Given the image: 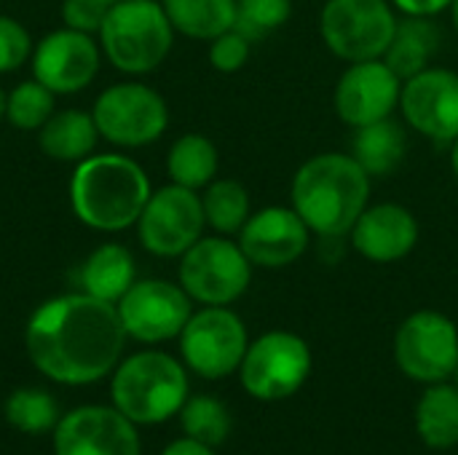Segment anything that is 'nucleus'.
<instances>
[{"label":"nucleus","mask_w":458,"mask_h":455,"mask_svg":"<svg viewBox=\"0 0 458 455\" xmlns=\"http://www.w3.org/2000/svg\"><path fill=\"white\" fill-rule=\"evenodd\" d=\"M126 338L115 303L86 292L46 300L24 330L32 367L62 386H89L110 375L121 362Z\"/></svg>","instance_id":"1"},{"label":"nucleus","mask_w":458,"mask_h":455,"mask_svg":"<svg viewBox=\"0 0 458 455\" xmlns=\"http://www.w3.org/2000/svg\"><path fill=\"white\" fill-rule=\"evenodd\" d=\"M373 180L352 153H317L298 166L290 182V206L325 241L346 239L370 204Z\"/></svg>","instance_id":"2"},{"label":"nucleus","mask_w":458,"mask_h":455,"mask_svg":"<svg viewBox=\"0 0 458 455\" xmlns=\"http://www.w3.org/2000/svg\"><path fill=\"white\" fill-rule=\"evenodd\" d=\"M153 188L145 169L118 153L83 158L70 180V204L75 217L105 233H118L137 225Z\"/></svg>","instance_id":"3"},{"label":"nucleus","mask_w":458,"mask_h":455,"mask_svg":"<svg viewBox=\"0 0 458 455\" xmlns=\"http://www.w3.org/2000/svg\"><path fill=\"white\" fill-rule=\"evenodd\" d=\"M188 397V367L164 351L131 354L113 370V408L137 426H156L169 421L180 413Z\"/></svg>","instance_id":"4"},{"label":"nucleus","mask_w":458,"mask_h":455,"mask_svg":"<svg viewBox=\"0 0 458 455\" xmlns=\"http://www.w3.org/2000/svg\"><path fill=\"white\" fill-rule=\"evenodd\" d=\"M107 62L126 75H148L164 64L174 46V27L156 0H118L99 29Z\"/></svg>","instance_id":"5"},{"label":"nucleus","mask_w":458,"mask_h":455,"mask_svg":"<svg viewBox=\"0 0 458 455\" xmlns=\"http://www.w3.org/2000/svg\"><path fill=\"white\" fill-rule=\"evenodd\" d=\"M400 13L392 0H325L319 11V38L325 48L346 62L381 59L389 48Z\"/></svg>","instance_id":"6"},{"label":"nucleus","mask_w":458,"mask_h":455,"mask_svg":"<svg viewBox=\"0 0 458 455\" xmlns=\"http://www.w3.org/2000/svg\"><path fill=\"white\" fill-rule=\"evenodd\" d=\"M252 263L231 236H201L180 257V287L193 303L201 306H231L252 284Z\"/></svg>","instance_id":"7"},{"label":"nucleus","mask_w":458,"mask_h":455,"mask_svg":"<svg viewBox=\"0 0 458 455\" xmlns=\"http://www.w3.org/2000/svg\"><path fill=\"white\" fill-rule=\"evenodd\" d=\"M314 367L309 343L287 330H271L250 341L239 381L252 400L282 402L303 389Z\"/></svg>","instance_id":"8"},{"label":"nucleus","mask_w":458,"mask_h":455,"mask_svg":"<svg viewBox=\"0 0 458 455\" xmlns=\"http://www.w3.org/2000/svg\"><path fill=\"white\" fill-rule=\"evenodd\" d=\"M247 349V324L231 311V306H201V311H193L180 333L182 365L207 381H220L239 373Z\"/></svg>","instance_id":"9"},{"label":"nucleus","mask_w":458,"mask_h":455,"mask_svg":"<svg viewBox=\"0 0 458 455\" xmlns=\"http://www.w3.org/2000/svg\"><path fill=\"white\" fill-rule=\"evenodd\" d=\"M394 362L405 378L432 386L451 381L458 367V327L435 308L413 311L394 335Z\"/></svg>","instance_id":"10"},{"label":"nucleus","mask_w":458,"mask_h":455,"mask_svg":"<svg viewBox=\"0 0 458 455\" xmlns=\"http://www.w3.org/2000/svg\"><path fill=\"white\" fill-rule=\"evenodd\" d=\"M91 115L99 137L118 147H145L161 139L169 126L166 99L156 88L137 80L105 88L97 97Z\"/></svg>","instance_id":"11"},{"label":"nucleus","mask_w":458,"mask_h":455,"mask_svg":"<svg viewBox=\"0 0 458 455\" xmlns=\"http://www.w3.org/2000/svg\"><path fill=\"white\" fill-rule=\"evenodd\" d=\"M204 228L201 193L172 182L150 193L137 220V239L156 257H182L204 236Z\"/></svg>","instance_id":"12"},{"label":"nucleus","mask_w":458,"mask_h":455,"mask_svg":"<svg viewBox=\"0 0 458 455\" xmlns=\"http://www.w3.org/2000/svg\"><path fill=\"white\" fill-rule=\"evenodd\" d=\"M115 311L129 338L140 343H164L180 338L193 314V300L174 282L142 279L126 290L115 303Z\"/></svg>","instance_id":"13"},{"label":"nucleus","mask_w":458,"mask_h":455,"mask_svg":"<svg viewBox=\"0 0 458 455\" xmlns=\"http://www.w3.org/2000/svg\"><path fill=\"white\" fill-rule=\"evenodd\" d=\"M397 110L419 137L451 145L458 137V72L432 64L403 80Z\"/></svg>","instance_id":"14"},{"label":"nucleus","mask_w":458,"mask_h":455,"mask_svg":"<svg viewBox=\"0 0 458 455\" xmlns=\"http://www.w3.org/2000/svg\"><path fill=\"white\" fill-rule=\"evenodd\" d=\"M403 78L384 59H368L346 64L335 88H333V107L344 126L362 129L368 123L392 118L400 107Z\"/></svg>","instance_id":"15"},{"label":"nucleus","mask_w":458,"mask_h":455,"mask_svg":"<svg viewBox=\"0 0 458 455\" xmlns=\"http://www.w3.org/2000/svg\"><path fill=\"white\" fill-rule=\"evenodd\" d=\"M54 455H142L137 424L115 408H75L54 429Z\"/></svg>","instance_id":"16"},{"label":"nucleus","mask_w":458,"mask_h":455,"mask_svg":"<svg viewBox=\"0 0 458 455\" xmlns=\"http://www.w3.org/2000/svg\"><path fill=\"white\" fill-rule=\"evenodd\" d=\"M311 231L293 206H263L250 215L236 241L255 268L279 271L295 265L311 244Z\"/></svg>","instance_id":"17"},{"label":"nucleus","mask_w":458,"mask_h":455,"mask_svg":"<svg viewBox=\"0 0 458 455\" xmlns=\"http://www.w3.org/2000/svg\"><path fill=\"white\" fill-rule=\"evenodd\" d=\"M102 62V48L78 29H54L32 48V78L54 94H78L86 88Z\"/></svg>","instance_id":"18"},{"label":"nucleus","mask_w":458,"mask_h":455,"mask_svg":"<svg viewBox=\"0 0 458 455\" xmlns=\"http://www.w3.org/2000/svg\"><path fill=\"white\" fill-rule=\"evenodd\" d=\"M419 217L397 201L368 204L349 231L352 249L373 265L403 263L419 247Z\"/></svg>","instance_id":"19"},{"label":"nucleus","mask_w":458,"mask_h":455,"mask_svg":"<svg viewBox=\"0 0 458 455\" xmlns=\"http://www.w3.org/2000/svg\"><path fill=\"white\" fill-rule=\"evenodd\" d=\"M440 48H443V29L432 16H400L394 38L381 59L394 70L397 78L408 80L416 72L432 67Z\"/></svg>","instance_id":"20"},{"label":"nucleus","mask_w":458,"mask_h":455,"mask_svg":"<svg viewBox=\"0 0 458 455\" xmlns=\"http://www.w3.org/2000/svg\"><path fill=\"white\" fill-rule=\"evenodd\" d=\"M408 126L405 121L384 118L354 129L352 134V158L370 174V180H381L394 174L408 156Z\"/></svg>","instance_id":"21"},{"label":"nucleus","mask_w":458,"mask_h":455,"mask_svg":"<svg viewBox=\"0 0 458 455\" xmlns=\"http://www.w3.org/2000/svg\"><path fill=\"white\" fill-rule=\"evenodd\" d=\"M40 150L62 164H81L89 158L99 142V129L91 113L83 110H62L54 113L38 134Z\"/></svg>","instance_id":"22"},{"label":"nucleus","mask_w":458,"mask_h":455,"mask_svg":"<svg viewBox=\"0 0 458 455\" xmlns=\"http://www.w3.org/2000/svg\"><path fill=\"white\" fill-rule=\"evenodd\" d=\"M137 282L134 257L121 244L97 247L81 265V292L105 303H118Z\"/></svg>","instance_id":"23"},{"label":"nucleus","mask_w":458,"mask_h":455,"mask_svg":"<svg viewBox=\"0 0 458 455\" xmlns=\"http://www.w3.org/2000/svg\"><path fill=\"white\" fill-rule=\"evenodd\" d=\"M416 432L432 451L458 445V386L451 381L432 383L416 405Z\"/></svg>","instance_id":"24"},{"label":"nucleus","mask_w":458,"mask_h":455,"mask_svg":"<svg viewBox=\"0 0 458 455\" xmlns=\"http://www.w3.org/2000/svg\"><path fill=\"white\" fill-rule=\"evenodd\" d=\"M166 172L174 185L204 190L212 180H217L220 172L217 145L199 131H188L177 137L166 156Z\"/></svg>","instance_id":"25"},{"label":"nucleus","mask_w":458,"mask_h":455,"mask_svg":"<svg viewBox=\"0 0 458 455\" xmlns=\"http://www.w3.org/2000/svg\"><path fill=\"white\" fill-rule=\"evenodd\" d=\"M174 32L212 40L236 24V0H161Z\"/></svg>","instance_id":"26"},{"label":"nucleus","mask_w":458,"mask_h":455,"mask_svg":"<svg viewBox=\"0 0 458 455\" xmlns=\"http://www.w3.org/2000/svg\"><path fill=\"white\" fill-rule=\"evenodd\" d=\"M201 206L207 217V228L220 236H239L244 223L252 215L250 190L231 177H217L201 190Z\"/></svg>","instance_id":"27"},{"label":"nucleus","mask_w":458,"mask_h":455,"mask_svg":"<svg viewBox=\"0 0 458 455\" xmlns=\"http://www.w3.org/2000/svg\"><path fill=\"white\" fill-rule=\"evenodd\" d=\"M177 416H180V426L185 437L204 442L209 448H220L231 437V429H233V418L228 408L212 394L188 397Z\"/></svg>","instance_id":"28"},{"label":"nucleus","mask_w":458,"mask_h":455,"mask_svg":"<svg viewBox=\"0 0 458 455\" xmlns=\"http://www.w3.org/2000/svg\"><path fill=\"white\" fill-rule=\"evenodd\" d=\"M5 421L11 429L21 434H46L54 432L59 424V405L43 389H16L5 400Z\"/></svg>","instance_id":"29"},{"label":"nucleus","mask_w":458,"mask_h":455,"mask_svg":"<svg viewBox=\"0 0 458 455\" xmlns=\"http://www.w3.org/2000/svg\"><path fill=\"white\" fill-rule=\"evenodd\" d=\"M56 94L51 88H46L40 80H24L19 83L11 94H8V105H5V118L11 126L21 129V131H35L40 129L56 110Z\"/></svg>","instance_id":"30"},{"label":"nucleus","mask_w":458,"mask_h":455,"mask_svg":"<svg viewBox=\"0 0 458 455\" xmlns=\"http://www.w3.org/2000/svg\"><path fill=\"white\" fill-rule=\"evenodd\" d=\"M293 16V0H236V29L252 43L282 29Z\"/></svg>","instance_id":"31"},{"label":"nucleus","mask_w":458,"mask_h":455,"mask_svg":"<svg viewBox=\"0 0 458 455\" xmlns=\"http://www.w3.org/2000/svg\"><path fill=\"white\" fill-rule=\"evenodd\" d=\"M250 56H252V40L242 35L236 27L209 40V64L223 75L239 72L250 62Z\"/></svg>","instance_id":"32"},{"label":"nucleus","mask_w":458,"mask_h":455,"mask_svg":"<svg viewBox=\"0 0 458 455\" xmlns=\"http://www.w3.org/2000/svg\"><path fill=\"white\" fill-rule=\"evenodd\" d=\"M32 54V38L27 27L11 16H0V75L13 72Z\"/></svg>","instance_id":"33"},{"label":"nucleus","mask_w":458,"mask_h":455,"mask_svg":"<svg viewBox=\"0 0 458 455\" xmlns=\"http://www.w3.org/2000/svg\"><path fill=\"white\" fill-rule=\"evenodd\" d=\"M107 11H110V3L105 0H64L62 3L64 27L86 32V35H94L102 29Z\"/></svg>","instance_id":"34"},{"label":"nucleus","mask_w":458,"mask_h":455,"mask_svg":"<svg viewBox=\"0 0 458 455\" xmlns=\"http://www.w3.org/2000/svg\"><path fill=\"white\" fill-rule=\"evenodd\" d=\"M454 0H392L394 11L400 16H440L448 13Z\"/></svg>","instance_id":"35"},{"label":"nucleus","mask_w":458,"mask_h":455,"mask_svg":"<svg viewBox=\"0 0 458 455\" xmlns=\"http://www.w3.org/2000/svg\"><path fill=\"white\" fill-rule=\"evenodd\" d=\"M161 455H217V453H215V448H209V445H204V442H196V440H191V437H182V440L169 442Z\"/></svg>","instance_id":"36"},{"label":"nucleus","mask_w":458,"mask_h":455,"mask_svg":"<svg viewBox=\"0 0 458 455\" xmlns=\"http://www.w3.org/2000/svg\"><path fill=\"white\" fill-rule=\"evenodd\" d=\"M448 166H451V174L456 177L458 182V137L448 145Z\"/></svg>","instance_id":"37"},{"label":"nucleus","mask_w":458,"mask_h":455,"mask_svg":"<svg viewBox=\"0 0 458 455\" xmlns=\"http://www.w3.org/2000/svg\"><path fill=\"white\" fill-rule=\"evenodd\" d=\"M448 13H451V24H454V32L458 35V0H454V3H451Z\"/></svg>","instance_id":"38"},{"label":"nucleus","mask_w":458,"mask_h":455,"mask_svg":"<svg viewBox=\"0 0 458 455\" xmlns=\"http://www.w3.org/2000/svg\"><path fill=\"white\" fill-rule=\"evenodd\" d=\"M5 105H8V94L0 86V118H5Z\"/></svg>","instance_id":"39"},{"label":"nucleus","mask_w":458,"mask_h":455,"mask_svg":"<svg viewBox=\"0 0 458 455\" xmlns=\"http://www.w3.org/2000/svg\"><path fill=\"white\" fill-rule=\"evenodd\" d=\"M454 381H456V386H458V367H456V373H454Z\"/></svg>","instance_id":"40"},{"label":"nucleus","mask_w":458,"mask_h":455,"mask_svg":"<svg viewBox=\"0 0 458 455\" xmlns=\"http://www.w3.org/2000/svg\"><path fill=\"white\" fill-rule=\"evenodd\" d=\"M105 3H110V5H113V3H118V0H105Z\"/></svg>","instance_id":"41"}]
</instances>
